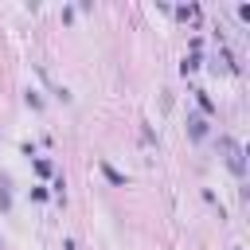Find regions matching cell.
<instances>
[{
  "mask_svg": "<svg viewBox=\"0 0 250 250\" xmlns=\"http://www.w3.org/2000/svg\"><path fill=\"white\" fill-rule=\"evenodd\" d=\"M219 152L227 156V168L234 176H246V148L234 141V137H219Z\"/></svg>",
  "mask_w": 250,
  "mask_h": 250,
  "instance_id": "cell-1",
  "label": "cell"
},
{
  "mask_svg": "<svg viewBox=\"0 0 250 250\" xmlns=\"http://www.w3.org/2000/svg\"><path fill=\"white\" fill-rule=\"evenodd\" d=\"M98 168H102V176H105V180H109L113 188H125V184H129V176H125L121 168H113V164H109L105 156H98Z\"/></svg>",
  "mask_w": 250,
  "mask_h": 250,
  "instance_id": "cell-3",
  "label": "cell"
},
{
  "mask_svg": "<svg viewBox=\"0 0 250 250\" xmlns=\"http://www.w3.org/2000/svg\"><path fill=\"white\" fill-rule=\"evenodd\" d=\"M62 250H78V246H74V238H62Z\"/></svg>",
  "mask_w": 250,
  "mask_h": 250,
  "instance_id": "cell-13",
  "label": "cell"
},
{
  "mask_svg": "<svg viewBox=\"0 0 250 250\" xmlns=\"http://www.w3.org/2000/svg\"><path fill=\"white\" fill-rule=\"evenodd\" d=\"M0 250H4V238H0Z\"/></svg>",
  "mask_w": 250,
  "mask_h": 250,
  "instance_id": "cell-14",
  "label": "cell"
},
{
  "mask_svg": "<svg viewBox=\"0 0 250 250\" xmlns=\"http://www.w3.org/2000/svg\"><path fill=\"white\" fill-rule=\"evenodd\" d=\"M20 152H23L27 160H35V145H31V141H23V145H20Z\"/></svg>",
  "mask_w": 250,
  "mask_h": 250,
  "instance_id": "cell-12",
  "label": "cell"
},
{
  "mask_svg": "<svg viewBox=\"0 0 250 250\" xmlns=\"http://www.w3.org/2000/svg\"><path fill=\"white\" fill-rule=\"evenodd\" d=\"M172 12H176V20H199V16H203L199 4H180V8H172Z\"/></svg>",
  "mask_w": 250,
  "mask_h": 250,
  "instance_id": "cell-8",
  "label": "cell"
},
{
  "mask_svg": "<svg viewBox=\"0 0 250 250\" xmlns=\"http://www.w3.org/2000/svg\"><path fill=\"white\" fill-rule=\"evenodd\" d=\"M31 168H35V176H39V180H51V176H55V164H51L47 156H35V160H31Z\"/></svg>",
  "mask_w": 250,
  "mask_h": 250,
  "instance_id": "cell-7",
  "label": "cell"
},
{
  "mask_svg": "<svg viewBox=\"0 0 250 250\" xmlns=\"http://www.w3.org/2000/svg\"><path fill=\"white\" fill-rule=\"evenodd\" d=\"M62 188H66V180H62V176H51V191H55L59 199H62Z\"/></svg>",
  "mask_w": 250,
  "mask_h": 250,
  "instance_id": "cell-10",
  "label": "cell"
},
{
  "mask_svg": "<svg viewBox=\"0 0 250 250\" xmlns=\"http://www.w3.org/2000/svg\"><path fill=\"white\" fill-rule=\"evenodd\" d=\"M207 133H211L207 117H203V113H191V109H188V137H191V141H207Z\"/></svg>",
  "mask_w": 250,
  "mask_h": 250,
  "instance_id": "cell-2",
  "label": "cell"
},
{
  "mask_svg": "<svg viewBox=\"0 0 250 250\" xmlns=\"http://www.w3.org/2000/svg\"><path fill=\"white\" fill-rule=\"evenodd\" d=\"M234 250H242V246H234Z\"/></svg>",
  "mask_w": 250,
  "mask_h": 250,
  "instance_id": "cell-15",
  "label": "cell"
},
{
  "mask_svg": "<svg viewBox=\"0 0 250 250\" xmlns=\"http://www.w3.org/2000/svg\"><path fill=\"white\" fill-rule=\"evenodd\" d=\"M8 211H12V176L0 172V215H8Z\"/></svg>",
  "mask_w": 250,
  "mask_h": 250,
  "instance_id": "cell-4",
  "label": "cell"
},
{
  "mask_svg": "<svg viewBox=\"0 0 250 250\" xmlns=\"http://www.w3.org/2000/svg\"><path fill=\"white\" fill-rule=\"evenodd\" d=\"M191 94H195V102H199V113H203V117H215V113H219V105L211 102V94H207V90H191Z\"/></svg>",
  "mask_w": 250,
  "mask_h": 250,
  "instance_id": "cell-5",
  "label": "cell"
},
{
  "mask_svg": "<svg viewBox=\"0 0 250 250\" xmlns=\"http://www.w3.org/2000/svg\"><path fill=\"white\" fill-rule=\"evenodd\" d=\"M47 195H51L47 188H31V199H35V203H47Z\"/></svg>",
  "mask_w": 250,
  "mask_h": 250,
  "instance_id": "cell-11",
  "label": "cell"
},
{
  "mask_svg": "<svg viewBox=\"0 0 250 250\" xmlns=\"http://www.w3.org/2000/svg\"><path fill=\"white\" fill-rule=\"evenodd\" d=\"M23 105L39 113V109H43V94H39V90H23Z\"/></svg>",
  "mask_w": 250,
  "mask_h": 250,
  "instance_id": "cell-9",
  "label": "cell"
},
{
  "mask_svg": "<svg viewBox=\"0 0 250 250\" xmlns=\"http://www.w3.org/2000/svg\"><path fill=\"white\" fill-rule=\"evenodd\" d=\"M199 66H203V55H195V51H191V55H184V62H180V74L188 78V74H195Z\"/></svg>",
  "mask_w": 250,
  "mask_h": 250,
  "instance_id": "cell-6",
  "label": "cell"
}]
</instances>
